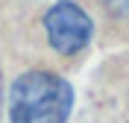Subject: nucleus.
I'll return each mask as SVG.
<instances>
[{"mask_svg": "<svg viewBox=\"0 0 129 123\" xmlns=\"http://www.w3.org/2000/svg\"><path fill=\"white\" fill-rule=\"evenodd\" d=\"M73 106V88L50 70L18 76L9 94L12 123H64Z\"/></svg>", "mask_w": 129, "mask_h": 123, "instance_id": "obj_1", "label": "nucleus"}, {"mask_svg": "<svg viewBox=\"0 0 129 123\" xmlns=\"http://www.w3.org/2000/svg\"><path fill=\"white\" fill-rule=\"evenodd\" d=\"M44 29H47L53 50L71 56V53H79L91 41L94 26H91V18L82 12V6L71 3V0H62L44 15Z\"/></svg>", "mask_w": 129, "mask_h": 123, "instance_id": "obj_2", "label": "nucleus"}, {"mask_svg": "<svg viewBox=\"0 0 129 123\" xmlns=\"http://www.w3.org/2000/svg\"><path fill=\"white\" fill-rule=\"evenodd\" d=\"M117 15H129V0H106Z\"/></svg>", "mask_w": 129, "mask_h": 123, "instance_id": "obj_3", "label": "nucleus"}]
</instances>
